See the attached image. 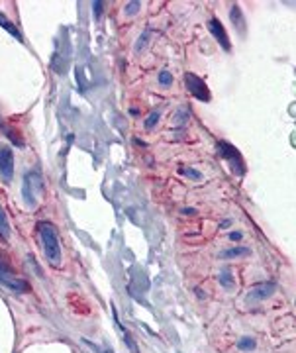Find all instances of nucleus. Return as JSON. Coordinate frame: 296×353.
<instances>
[{
    "label": "nucleus",
    "instance_id": "0eeeda50",
    "mask_svg": "<svg viewBox=\"0 0 296 353\" xmlns=\"http://www.w3.org/2000/svg\"><path fill=\"white\" fill-rule=\"evenodd\" d=\"M275 290H277V284H275V282H259V284H255L253 288L249 290L247 298H249V300H265V298L273 296Z\"/></svg>",
    "mask_w": 296,
    "mask_h": 353
},
{
    "label": "nucleus",
    "instance_id": "9b49d317",
    "mask_svg": "<svg viewBox=\"0 0 296 353\" xmlns=\"http://www.w3.org/2000/svg\"><path fill=\"white\" fill-rule=\"evenodd\" d=\"M0 28H4L10 36H14L16 39H20V41H22V34L18 32V28H16V26H14V24H12V22H10L4 14H2V12H0Z\"/></svg>",
    "mask_w": 296,
    "mask_h": 353
},
{
    "label": "nucleus",
    "instance_id": "20e7f679",
    "mask_svg": "<svg viewBox=\"0 0 296 353\" xmlns=\"http://www.w3.org/2000/svg\"><path fill=\"white\" fill-rule=\"evenodd\" d=\"M0 284H4L8 290L16 292V294H22V292H28L30 290V284L22 279H16L12 271H8L4 265H0Z\"/></svg>",
    "mask_w": 296,
    "mask_h": 353
},
{
    "label": "nucleus",
    "instance_id": "7ed1b4c3",
    "mask_svg": "<svg viewBox=\"0 0 296 353\" xmlns=\"http://www.w3.org/2000/svg\"><path fill=\"white\" fill-rule=\"evenodd\" d=\"M218 149H220V153L228 159V163L232 165V169H234V173L236 175H243L245 173V165H243V159L239 155V151L232 145V143H226V141H220L218 143Z\"/></svg>",
    "mask_w": 296,
    "mask_h": 353
},
{
    "label": "nucleus",
    "instance_id": "f257e3e1",
    "mask_svg": "<svg viewBox=\"0 0 296 353\" xmlns=\"http://www.w3.org/2000/svg\"><path fill=\"white\" fill-rule=\"evenodd\" d=\"M38 228H40L43 251H45L47 261L51 265H59L61 263V245H59V237H57V232H55V226L49 224V222H40Z\"/></svg>",
    "mask_w": 296,
    "mask_h": 353
},
{
    "label": "nucleus",
    "instance_id": "412c9836",
    "mask_svg": "<svg viewBox=\"0 0 296 353\" xmlns=\"http://www.w3.org/2000/svg\"><path fill=\"white\" fill-rule=\"evenodd\" d=\"M102 6H104L102 2H94V16H96V18L100 16V8H102Z\"/></svg>",
    "mask_w": 296,
    "mask_h": 353
},
{
    "label": "nucleus",
    "instance_id": "dca6fc26",
    "mask_svg": "<svg viewBox=\"0 0 296 353\" xmlns=\"http://www.w3.org/2000/svg\"><path fill=\"white\" fill-rule=\"evenodd\" d=\"M159 82H161L163 86H171V84H173V75H171L169 71H161V73H159Z\"/></svg>",
    "mask_w": 296,
    "mask_h": 353
},
{
    "label": "nucleus",
    "instance_id": "5701e85b",
    "mask_svg": "<svg viewBox=\"0 0 296 353\" xmlns=\"http://www.w3.org/2000/svg\"><path fill=\"white\" fill-rule=\"evenodd\" d=\"M180 212H182V214H186V216H190V214H196V210H194V208H182Z\"/></svg>",
    "mask_w": 296,
    "mask_h": 353
},
{
    "label": "nucleus",
    "instance_id": "2eb2a0df",
    "mask_svg": "<svg viewBox=\"0 0 296 353\" xmlns=\"http://www.w3.org/2000/svg\"><path fill=\"white\" fill-rule=\"evenodd\" d=\"M220 282L224 284V286H234V279H232V273L230 271H224V273L220 275Z\"/></svg>",
    "mask_w": 296,
    "mask_h": 353
},
{
    "label": "nucleus",
    "instance_id": "f8f14e48",
    "mask_svg": "<svg viewBox=\"0 0 296 353\" xmlns=\"http://www.w3.org/2000/svg\"><path fill=\"white\" fill-rule=\"evenodd\" d=\"M255 346H257V344H255L253 338H243V340L237 342V348H239L241 352H253Z\"/></svg>",
    "mask_w": 296,
    "mask_h": 353
},
{
    "label": "nucleus",
    "instance_id": "f3484780",
    "mask_svg": "<svg viewBox=\"0 0 296 353\" xmlns=\"http://www.w3.org/2000/svg\"><path fill=\"white\" fill-rule=\"evenodd\" d=\"M157 122H159V112H153L151 116L145 120V128H147V130H151V128H153Z\"/></svg>",
    "mask_w": 296,
    "mask_h": 353
},
{
    "label": "nucleus",
    "instance_id": "b1692460",
    "mask_svg": "<svg viewBox=\"0 0 296 353\" xmlns=\"http://www.w3.org/2000/svg\"><path fill=\"white\" fill-rule=\"evenodd\" d=\"M88 346H90L92 350H96V352H98V353H112V352H110V350H98V348H96V346H92V344H88Z\"/></svg>",
    "mask_w": 296,
    "mask_h": 353
},
{
    "label": "nucleus",
    "instance_id": "9d476101",
    "mask_svg": "<svg viewBox=\"0 0 296 353\" xmlns=\"http://www.w3.org/2000/svg\"><path fill=\"white\" fill-rule=\"evenodd\" d=\"M251 251L247 247H230V249H224L220 253V259H234V257H243V255H249Z\"/></svg>",
    "mask_w": 296,
    "mask_h": 353
},
{
    "label": "nucleus",
    "instance_id": "a211bd4d",
    "mask_svg": "<svg viewBox=\"0 0 296 353\" xmlns=\"http://www.w3.org/2000/svg\"><path fill=\"white\" fill-rule=\"evenodd\" d=\"M147 38H149V34H147V32H143V34H141V38H139V41L135 43V49H137V51H139V49L147 43Z\"/></svg>",
    "mask_w": 296,
    "mask_h": 353
},
{
    "label": "nucleus",
    "instance_id": "4468645a",
    "mask_svg": "<svg viewBox=\"0 0 296 353\" xmlns=\"http://www.w3.org/2000/svg\"><path fill=\"white\" fill-rule=\"evenodd\" d=\"M2 130L6 132V138H10V140H12V143H14V145H24V141H22L20 138H16L14 130H10V128H6V126H2Z\"/></svg>",
    "mask_w": 296,
    "mask_h": 353
},
{
    "label": "nucleus",
    "instance_id": "39448f33",
    "mask_svg": "<svg viewBox=\"0 0 296 353\" xmlns=\"http://www.w3.org/2000/svg\"><path fill=\"white\" fill-rule=\"evenodd\" d=\"M0 175L6 183H10L14 177V153L6 145H0Z\"/></svg>",
    "mask_w": 296,
    "mask_h": 353
},
{
    "label": "nucleus",
    "instance_id": "f03ea898",
    "mask_svg": "<svg viewBox=\"0 0 296 353\" xmlns=\"http://www.w3.org/2000/svg\"><path fill=\"white\" fill-rule=\"evenodd\" d=\"M42 189V179L36 171H30L26 177H24V187H22V196H24V202L28 206H36V200H38V193Z\"/></svg>",
    "mask_w": 296,
    "mask_h": 353
},
{
    "label": "nucleus",
    "instance_id": "4be33fe9",
    "mask_svg": "<svg viewBox=\"0 0 296 353\" xmlns=\"http://www.w3.org/2000/svg\"><path fill=\"white\" fill-rule=\"evenodd\" d=\"M230 239H232V241H239V239H241V234H239V232H232V234H230Z\"/></svg>",
    "mask_w": 296,
    "mask_h": 353
},
{
    "label": "nucleus",
    "instance_id": "6ab92c4d",
    "mask_svg": "<svg viewBox=\"0 0 296 353\" xmlns=\"http://www.w3.org/2000/svg\"><path fill=\"white\" fill-rule=\"evenodd\" d=\"M182 173H184V175H188V177H192V179H200V173H198V171H194V169H182Z\"/></svg>",
    "mask_w": 296,
    "mask_h": 353
},
{
    "label": "nucleus",
    "instance_id": "423d86ee",
    "mask_svg": "<svg viewBox=\"0 0 296 353\" xmlns=\"http://www.w3.org/2000/svg\"><path fill=\"white\" fill-rule=\"evenodd\" d=\"M186 84H188V90L202 102H208L210 100V92H208V86L202 82V78H198L192 73H186Z\"/></svg>",
    "mask_w": 296,
    "mask_h": 353
},
{
    "label": "nucleus",
    "instance_id": "ddd939ff",
    "mask_svg": "<svg viewBox=\"0 0 296 353\" xmlns=\"http://www.w3.org/2000/svg\"><path fill=\"white\" fill-rule=\"evenodd\" d=\"M8 234H10L8 220H6V214H4V210H2V206H0V235H2V237H8Z\"/></svg>",
    "mask_w": 296,
    "mask_h": 353
},
{
    "label": "nucleus",
    "instance_id": "1a4fd4ad",
    "mask_svg": "<svg viewBox=\"0 0 296 353\" xmlns=\"http://www.w3.org/2000/svg\"><path fill=\"white\" fill-rule=\"evenodd\" d=\"M230 18H232L234 26L237 28V32H243V28H245V20H243L241 10H239V6H237V4H234V6H232V10H230Z\"/></svg>",
    "mask_w": 296,
    "mask_h": 353
},
{
    "label": "nucleus",
    "instance_id": "aec40b11",
    "mask_svg": "<svg viewBox=\"0 0 296 353\" xmlns=\"http://www.w3.org/2000/svg\"><path fill=\"white\" fill-rule=\"evenodd\" d=\"M137 8H139V2H129L126 8L127 14H133V12H137Z\"/></svg>",
    "mask_w": 296,
    "mask_h": 353
},
{
    "label": "nucleus",
    "instance_id": "6e6552de",
    "mask_svg": "<svg viewBox=\"0 0 296 353\" xmlns=\"http://www.w3.org/2000/svg\"><path fill=\"white\" fill-rule=\"evenodd\" d=\"M208 28H210L212 36L218 39V43L226 49V51H230L232 49V45H230V41H228V36H226V32H224V26L216 20V18H212L210 22H208Z\"/></svg>",
    "mask_w": 296,
    "mask_h": 353
}]
</instances>
